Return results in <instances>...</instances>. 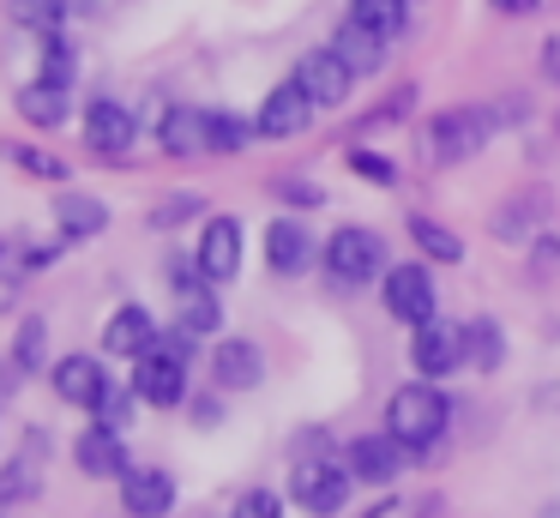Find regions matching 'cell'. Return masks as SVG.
Returning <instances> with one entry per match:
<instances>
[{
  "label": "cell",
  "instance_id": "8d00e7d4",
  "mask_svg": "<svg viewBox=\"0 0 560 518\" xmlns=\"http://www.w3.org/2000/svg\"><path fill=\"white\" fill-rule=\"evenodd\" d=\"M13 19L49 36V31H61V19H67V12H61V0H13Z\"/></svg>",
  "mask_w": 560,
  "mask_h": 518
},
{
  "label": "cell",
  "instance_id": "f35d334b",
  "mask_svg": "<svg viewBox=\"0 0 560 518\" xmlns=\"http://www.w3.org/2000/svg\"><path fill=\"white\" fill-rule=\"evenodd\" d=\"M230 518H283V500L271 488H247V494H235Z\"/></svg>",
  "mask_w": 560,
  "mask_h": 518
},
{
  "label": "cell",
  "instance_id": "74e56055",
  "mask_svg": "<svg viewBox=\"0 0 560 518\" xmlns=\"http://www.w3.org/2000/svg\"><path fill=\"white\" fill-rule=\"evenodd\" d=\"M343 163H350L362 181H380V187H392V181H398V169H392L380 151H368V145H350V151H343Z\"/></svg>",
  "mask_w": 560,
  "mask_h": 518
},
{
  "label": "cell",
  "instance_id": "60d3db41",
  "mask_svg": "<svg viewBox=\"0 0 560 518\" xmlns=\"http://www.w3.org/2000/svg\"><path fill=\"white\" fill-rule=\"evenodd\" d=\"M542 72L560 84V36H548V43H542Z\"/></svg>",
  "mask_w": 560,
  "mask_h": 518
},
{
  "label": "cell",
  "instance_id": "3957f363",
  "mask_svg": "<svg viewBox=\"0 0 560 518\" xmlns=\"http://www.w3.org/2000/svg\"><path fill=\"white\" fill-rule=\"evenodd\" d=\"M494 127H500V115L482 103L440 108V115L428 120V157H434V163H470V157H482L488 145H494Z\"/></svg>",
  "mask_w": 560,
  "mask_h": 518
},
{
  "label": "cell",
  "instance_id": "603a6c76",
  "mask_svg": "<svg viewBox=\"0 0 560 518\" xmlns=\"http://www.w3.org/2000/svg\"><path fill=\"white\" fill-rule=\"evenodd\" d=\"M151 344H158V320H151L139 301H127V308H115L109 320H103V349H109V356H145Z\"/></svg>",
  "mask_w": 560,
  "mask_h": 518
},
{
  "label": "cell",
  "instance_id": "ee69618b",
  "mask_svg": "<svg viewBox=\"0 0 560 518\" xmlns=\"http://www.w3.org/2000/svg\"><path fill=\"white\" fill-rule=\"evenodd\" d=\"M218 416H223V404H211V398H199V404H194V422H206V428H211Z\"/></svg>",
  "mask_w": 560,
  "mask_h": 518
},
{
  "label": "cell",
  "instance_id": "d590c367",
  "mask_svg": "<svg viewBox=\"0 0 560 518\" xmlns=\"http://www.w3.org/2000/svg\"><path fill=\"white\" fill-rule=\"evenodd\" d=\"M410 108H416V91H410V84H404V91H392V96H386V103H380V108H368V115L355 120V133L392 127V120H404V115H410Z\"/></svg>",
  "mask_w": 560,
  "mask_h": 518
},
{
  "label": "cell",
  "instance_id": "bcb514c9",
  "mask_svg": "<svg viewBox=\"0 0 560 518\" xmlns=\"http://www.w3.org/2000/svg\"><path fill=\"white\" fill-rule=\"evenodd\" d=\"M0 253H7V241H0Z\"/></svg>",
  "mask_w": 560,
  "mask_h": 518
},
{
  "label": "cell",
  "instance_id": "4fadbf2b",
  "mask_svg": "<svg viewBox=\"0 0 560 518\" xmlns=\"http://www.w3.org/2000/svg\"><path fill=\"white\" fill-rule=\"evenodd\" d=\"M314 115H319L314 96H307L295 79H283L278 91H266V103H259L254 127H259V139H295V133L314 127Z\"/></svg>",
  "mask_w": 560,
  "mask_h": 518
},
{
  "label": "cell",
  "instance_id": "e0dca14e",
  "mask_svg": "<svg viewBox=\"0 0 560 518\" xmlns=\"http://www.w3.org/2000/svg\"><path fill=\"white\" fill-rule=\"evenodd\" d=\"M115 488H121L127 518H170L175 513V494H182L170 470H151V464H133Z\"/></svg>",
  "mask_w": 560,
  "mask_h": 518
},
{
  "label": "cell",
  "instance_id": "2e32d148",
  "mask_svg": "<svg viewBox=\"0 0 560 518\" xmlns=\"http://www.w3.org/2000/svg\"><path fill=\"white\" fill-rule=\"evenodd\" d=\"M295 84L314 96V108H343V103H350V91H355V72L343 67L331 48H314V55L295 60Z\"/></svg>",
  "mask_w": 560,
  "mask_h": 518
},
{
  "label": "cell",
  "instance_id": "f546056e",
  "mask_svg": "<svg viewBox=\"0 0 560 518\" xmlns=\"http://www.w3.org/2000/svg\"><path fill=\"white\" fill-rule=\"evenodd\" d=\"M0 151H7V163L25 169V175H37V181H61V187H67V157L43 151V145H25V139H7Z\"/></svg>",
  "mask_w": 560,
  "mask_h": 518
},
{
  "label": "cell",
  "instance_id": "4316f807",
  "mask_svg": "<svg viewBox=\"0 0 560 518\" xmlns=\"http://www.w3.org/2000/svg\"><path fill=\"white\" fill-rule=\"evenodd\" d=\"M175 301H182V313H175V325H182L187 337H211V332H223V301L211 296V284L187 289V296H175Z\"/></svg>",
  "mask_w": 560,
  "mask_h": 518
},
{
  "label": "cell",
  "instance_id": "d6a6232c",
  "mask_svg": "<svg viewBox=\"0 0 560 518\" xmlns=\"http://www.w3.org/2000/svg\"><path fill=\"white\" fill-rule=\"evenodd\" d=\"M37 79H49V84H73V79H79V55H73V43H67L61 31L43 36V67H37Z\"/></svg>",
  "mask_w": 560,
  "mask_h": 518
},
{
  "label": "cell",
  "instance_id": "7a4b0ae2",
  "mask_svg": "<svg viewBox=\"0 0 560 518\" xmlns=\"http://www.w3.org/2000/svg\"><path fill=\"white\" fill-rule=\"evenodd\" d=\"M319 265H326V277L338 289H368V284H380V277L392 272L386 241H380V229H368V223H343L338 235H326Z\"/></svg>",
  "mask_w": 560,
  "mask_h": 518
},
{
  "label": "cell",
  "instance_id": "d4e9b609",
  "mask_svg": "<svg viewBox=\"0 0 560 518\" xmlns=\"http://www.w3.org/2000/svg\"><path fill=\"white\" fill-rule=\"evenodd\" d=\"M350 19L368 24L374 36H386V43H404V31H410V0H350Z\"/></svg>",
  "mask_w": 560,
  "mask_h": 518
},
{
  "label": "cell",
  "instance_id": "277c9868",
  "mask_svg": "<svg viewBox=\"0 0 560 518\" xmlns=\"http://www.w3.org/2000/svg\"><path fill=\"white\" fill-rule=\"evenodd\" d=\"M350 488H355L350 464H343V458H326V452L295 458V470H290V500L302 506L307 518H338L343 506H350Z\"/></svg>",
  "mask_w": 560,
  "mask_h": 518
},
{
  "label": "cell",
  "instance_id": "484cf974",
  "mask_svg": "<svg viewBox=\"0 0 560 518\" xmlns=\"http://www.w3.org/2000/svg\"><path fill=\"white\" fill-rule=\"evenodd\" d=\"M13 368L19 373H49V320L43 313H25L19 320V337H13Z\"/></svg>",
  "mask_w": 560,
  "mask_h": 518
},
{
  "label": "cell",
  "instance_id": "e575fe53",
  "mask_svg": "<svg viewBox=\"0 0 560 518\" xmlns=\"http://www.w3.org/2000/svg\"><path fill=\"white\" fill-rule=\"evenodd\" d=\"M271 193H278L290 211H319V205H326V187L307 181V175H278V181H271Z\"/></svg>",
  "mask_w": 560,
  "mask_h": 518
},
{
  "label": "cell",
  "instance_id": "83f0119b",
  "mask_svg": "<svg viewBox=\"0 0 560 518\" xmlns=\"http://www.w3.org/2000/svg\"><path fill=\"white\" fill-rule=\"evenodd\" d=\"M410 241L428 253V260H440V265H458V260H464V241H458V229L434 223V217H422V211L410 217Z\"/></svg>",
  "mask_w": 560,
  "mask_h": 518
},
{
  "label": "cell",
  "instance_id": "30bf717a",
  "mask_svg": "<svg viewBox=\"0 0 560 518\" xmlns=\"http://www.w3.org/2000/svg\"><path fill=\"white\" fill-rule=\"evenodd\" d=\"M194 260H199V272H206L211 289H218V284H235V277H242V217H230V211L206 217Z\"/></svg>",
  "mask_w": 560,
  "mask_h": 518
},
{
  "label": "cell",
  "instance_id": "d6986e66",
  "mask_svg": "<svg viewBox=\"0 0 560 518\" xmlns=\"http://www.w3.org/2000/svg\"><path fill=\"white\" fill-rule=\"evenodd\" d=\"M73 464L85 470V476L121 482L127 470H133V458H127V434H115V428H103V422H91V428L73 440Z\"/></svg>",
  "mask_w": 560,
  "mask_h": 518
},
{
  "label": "cell",
  "instance_id": "ba28073f",
  "mask_svg": "<svg viewBox=\"0 0 560 518\" xmlns=\"http://www.w3.org/2000/svg\"><path fill=\"white\" fill-rule=\"evenodd\" d=\"M410 361H416V373H422V380H446V373L470 368V325H446V320L416 325Z\"/></svg>",
  "mask_w": 560,
  "mask_h": 518
},
{
  "label": "cell",
  "instance_id": "4dcf8cb0",
  "mask_svg": "<svg viewBox=\"0 0 560 518\" xmlns=\"http://www.w3.org/2000/svg\"><path fill=\"white\" fill-rule=\"evenodd\" d=\"M254 139H259L254 120L230 115V108H211V157H235V151H247Z\"/></svg>",
  "mask_w": 560,
  "mask_h": 518
},
{
  "label": "cell",
  "instance_id": "9a60e30c",
  "mask_svg": "<svg viewBox=\"0 0 560 518\" xmlns=\"http://www.w3.org/2000/svg\"><path fill=\"white\" fill-rule=\"evenodd\" d=\"M49 385H55V398H61V404H73V410H97V404H103V392H109V373H103V361H97V356L73 349V356H61V361L49 368Z\"/></svg>",
  "mask_w": 560,
  "mask_h": 518
},
{
  "label": "cell",
  "instance_id": "f1b7e54d",
  "mask_svg": "<svg viewBox=\"0 0 560 518\" xmlns=\"http://www.w3.org/2000/svg\"><path fill=\"white\" fill-rule=\"evenodd\" d=\"M194 217H206V193L182 187V193H170V199H158V205H151V211H145V223L158 229V235H170V229L194 223Z\"/></svg>",
  "mask_w": 560,
  "mask_h": 518
},
{
  "label": "cell",
  "instance_id": "836d02e7",
  "mask_svg": "<svg viewBox=\"0 0 560 518\" xmlns=\"http://www.w3.org/2000/svg\"><path fill=\"white\" fill-rule=\"evenodd\" d=\"M133 404H139V392H133V385H115V380H109V392H103V404L91 410V416H97L103 428L127 434V422H133Z\"/></svg>",
  "mask_w": 560,
  "mask_h": 518
},
{
  "label": "cell",
  "instance_id": "6da1fadb",
  "mask_svg": "<svg viewBox=\"0 0 560 518\" xmlns=\"http://www.w3.org/2000/svg\"><path fill=\"white\" fill-rule=\"evenodd\" d=\"M446 422H452V404H446V392L428 385V380H410L386 398V434H398L410 452H434V446L446 440Z\"/></svg>",
  "mask_w": 560,
  "mask_h": 518
},
{
  "label": "cell",
  "instance_id": "f6af8a7d",
  "mask_svg": "<svg viewBox=\"0 0 560 518\" xmlns=\"http://www.w3.org/2000/svg\"><path fill=\"white\" fill-rule=\"evenodd\" d=\"M61 12H91V0H61Z\"/></svg>",
  "mask_w": 560,
  "mask_h": 518
},
{
  "label": "cell",
  "instance_id": "44dd1931",
  "mask_svg": "<svg viewBox=\"0 0 560 518\" xmlns=\"http://www.w3.org/2000/svg\"><path fill=\"white\" fill-rule=\"evenodd\" d=\"M326 48L355 72V79H374V72L392 60V43H386V36H374L368 24H355V19H343V24H338V36H331Z\"/></svg>",
  "mask_w": 560,
  "mask_h": 518
},
{
  "label": "cell",
  "instance_id": "5bb4252c",
  "mask_svg": "<svg viewBox=\"0 0 560 518\" xmlns=\"http://www.w3.org/2000/svg\"><path fill=\"white\" fill-rule=\"evenodd\" d=\"M319 253H326V248L314 241V229H307L302 217H271V223H266V265L278 277H302Z\"/></svg>",
  "mask_w": 560,
  "mask_h": 518
},
{
  "label": "cell",
  "instance_id": "5b68a950",
  "mask_svg": "<svg viewBox=\"0 0 560 518\" xmlns=\"http://www.w3.org/2000/svg\"><path fill=\"white\" fill-rule=\"evenodd\" d=\"M133 392L151 410H182L187 404V349L170 332H158V344L145 356H133Z\"/></svg>",
  "mask_w": 560,
  "mask_h": 518
},
{
  "label": "cell",
  "instance_id": "b9f144b4",
  "mask_svg": "<svg viewBox=\"0 0 560 518\" xmlns=\"http://www.w3.org/2000/svg\"><path fill=\"white\" fill-rule=\"evenodd\" d=\"M19 380H25V373H19V368H13V356H7V361H0V404L13 398V385H19Z\"/></svg>",
  "mask_w": 560,
  "mask_h": 518
},
{
  "label": "cell",
  "instance_id": "9c48e42d",
  "mask_svg": "<svg viewBox=\"0 0 560 518\" xmlns=\"http://www.w3.org/2000/svg\"><path fill=\"white\" fill-rule=\"evenodd\" d=\"M548 217H555V193H548V187H524V193H512V199L488 217V229H494V241H506V248H530L536 235H548Z\"/></svg>",
  "mask_w": 560,
  "mask_h": 518
},
{
  "label": "cell",
  "instance_id": "ffe728a7",
  "mask_svg": "<svg viewBox=\"0 0 560 518\" xmlns=\"http://www.w3.org/2000/svg\"><path fill=\"white\" fill-rule=\"evenodd\" d=\"M43 458H49V440L43 428H25V452L0 464V506H25L43 494Z\"/></svg>",
  "mask_w": 560,
  "mask_h": 518
},
{
  "label": "cell",
  "instance_id": "cb8c5ba5",
  "mask_svg": "<svg viewBox=\"0 0 560 518\" xmlns=\"http://www.w3.org/2000/svg\"><path fill=\"white\" fill-rule=\"evenodd\" d=\"M19 115H25L31 127H61V120L73 115V84L31 79L25 91H19Z\"/></svg>",
  "mask_w": 560,
  "mask_h": 518
},
{
  "label": "cell",
  "instance_id": "ac0fdd59",
  "mask_svg": "<svg viewBox=\"0 0 560 518\" xmlns=\"http://www.w3.org/2000/svg\"><path fill=\"white\" fill-rule=\"evenodd\" d=\"M211 380L223 392H254L266 380V349L254 337H218V349H211Z\"/></svg>",
  "mask_w": 560,
  "mask_h": 518
},
{
  "label": "cell",
  "instance_id": "ab89813d",
  "mask_svg": "<svg viewBox=\"0 0 560 518\" xmlns=\"http://www.w3.org/2000/svg\"><path fill=\"white\" fill-rule=\"evenodd\" d=\"M560 272V235H536L530 241V277H555Z\"/></svg>",
  "mask_w": 560,
  "mask_h": 518
},
{
  "label": "cell",
  "instance_id": "8fae6325",
  "mask_svg": "<svg viewBox=\"0 0 560 518\" xmlns=\"http://www.w3.org/2000/svg\"><path fill=\"white\" fill-rule=\"evenodd\" d=\"M158 145H163V157H175V163L211 157V108L170 103V108L158 115Z\"/></svg>",
  "mask_w": 560,
  "mask_h": 518
},
{
  "label": "cell",
  "instance_id": "7bdbcfd3",
  "mask_svg": "<svg viewBox=\"0 0 560 518\" xmlns=\"http://www.w3.org/2000/svg\"><path fill=\"white\" fill-rule=\"evenodd\" d=\"M542 0H494V12H506V19H524V12H536Z\"/></svg>",
  "mask_w": 560,
  "mask_h": 518
},
{
  "label": "cell",
  "instance_id": "8992f818",
  "mask_svg": "<svg viewBox=\"0 0 560 518\" xmlns=\"http://www.w3.org/2000/svg\"><path fill=\"white\" fill-rule=\"evenodd\" d=\"M380 308L392 313L398 325H428L440 313V289H434V272H428L422 260H404V265H392L386 277H380Z\"/></svg>",
  "mask_w": 560,
  "mask_h": 518
},
{
  "label": "cell",
  "instance_id": "7c38bea8",
  "mask_svg": "<svg viewBox=\"0 0 560 518\" xmlns=\"http://www.w3.org/2000/svg\"><path fill=\"white\" fill-rule=\"evenodd\" d=\"M85 145L97 157H127L139 145V120L127 103H115V96H91L85 103Z\"/></svg>",
  "mask_w": 560,
  "mask_h": 518
},
{
  "label": "cell",
  "instance_id": "1f68e13d",
  "mask_svg": "<svg viewBox=\"0 0 560 518\" xmlns=\"http://www.w3.org/2000/svg\"><path fill=\"white\" fill-rule=\"evenodd\" d=\"M500 361H506V332H500V320H470V368L494 373Z\"/></svg>",
  "mask_w": 560,
  "mask_h": 518
},
{
  "label": "cell",
  "instance_id": "7402d4cb",
  "mask_svg": "<svg viewBox=\"0 0 560 518\" xmlns=\"http://www.w3.org/2000/svg\"><path fill=\"white\" fill-rule=\"evenodd\" d=\"M55 229H61V241H97L103 229H109V205L91 199V193H55Z\"/></svg>",
  "mask_w": 560,
  "mask_h": 518
},
{
  "label": "cell",
  "instance_id": "52a82bcc",
  "mask_svg": "<svg viewBox=\"0 0 560 518\" xmlns=\"http://www.w3.org/2000/svg\"><path fill=\"white\" fill-rule=\"evenodd\" d=\"M410 446L398 440V434H355L350 446H343V464H350L355 488H392V482L404 476V464H410Z\"/></svg>",
  "mask_w": 560,
  "mask_h": 518
}]
</instances>
